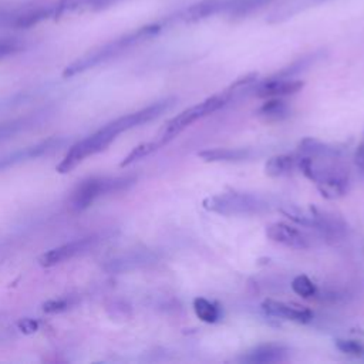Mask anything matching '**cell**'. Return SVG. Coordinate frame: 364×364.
Returning a JSON list of instances; mask_svg holds the SVG:
<instances>
[{"instance_id": "6da1fadb", "label": "cell", "mask_w": 364, "mask_h": 364, "mask_svg": "<svg viewBox=\"0 0 364 364\" xmlns=\"http://www.w3.org/2000/svg\"><path fill=\"white\" fill-rule=\"evenodd\" d=\"M165 24H166L165 21H155V23L145 24L139 28H135L134 31H129L127 34L117 37L115 40L105 43L104 46H101L98 48H94L92 51L81 55L80 58H77L75 61L68 64L63 71V77L64 78L74 77L77 74H81L87 70H91L100 64H104V63L121 55L127 50L159 34Z\"/></svg>"}, {"instance_id": "7a4b0ae2", "label": "cell", "mask_w": 364, "mask_h": 364, "mask_svg": "<svg viewBox=\"0 0 364 364\" xmlns=\"http://www.w3.org/2000/svg\"><path fill=\"white\" fill-rule=\"evenodd\" d=\"M230 97L232 95L225 90L220 94L212 95V97L206 98L205 101L183 109L182 112H179L178 115L171 118L168 122H165V125L158 132L155 142L158 144L159 148L164 146L165 144H168L171 139H173L178 134H181L183 129H186L189 125H192L198 119L222 108L230 100Z\"/></svg>"}, {"instance_id": "3957f363", "label": "cell", "mask_w": 364, "mask_h": 364, "mask_svg": "<svg viewBox=\"0 0 364 364\" xmlns=\"http://www.w3.org/2000/svg\"><path fill=\"white\" fill-rule=\"evenodd\" d=\"M202 206L213 213L232 216V215H255L264 212L269 205L267 202L253 193L229 191L220 192L203 199Z\"/></svg>"}, {"instance_id": "277c9868", "label": "cell", "mask_w": 364, "mask_h": 364, "mask_svg": "<svg viewBox=\"0 0 364 364\" xmlns=\"http://www.w3.org/2000/svg\"><path fill=\"white\" fill-rule=\"evenodd\" d=\"M119 134L114 129V127L108 122L94 134L85 136L84 139L75 142L64 155L61 162L57 165V172L68 173L71 172L78 164H81L85 158L92 156L111 145V142Z\"/></svg>"}, {"instance_id": "5b68a950", "label": "cell", "mask_w": 364, "mask_h": 364, "mask_svg": "<svg viewBox=\"0 0 364 364\" xmlns=\"http://www.w3.org/2000/svg\"><path fill=\"white\" fill-rule=\"evenodd\" d=\"M134 176H104V178H91L80 183L71 196V205L75 210H84L91 206L98 198L128 189L134 185Z\"/></svg>"}, {"instance_id": "8992f818", "label": "cell", "mask_w": 364, "mask_h": 364, "mask_svg": "<svg viewBox=\"0 0 364 364\" xmlns=\"http://www.w3.org/2000/svg\"><path fill=\"white\" fill-rule=\"evenodd\" d=\"M98 242H100L98 236H88V237L77 239V240L64 243L61 246L53 247V249L44 252L38 257V264L43 266V267L57 266V264H60V263H63L65 260H70V259H73L75 256L87 253L88 250L95 247Z\"/></svg>"}, {"instance_id": "52a82bcc", "label": "cell", "mask_w": 364, "mask_h": 364, "mask_svg": "<svg viewBox=\"0 0 364 364\" xmlns=\"http://www.w3.org/2000/svg\"><path fill=\"white\" fill-rule=\"evenodd\" d=\"M173 98H166V100H162V101H158L155 104H151L142 109H138L135 112H131V114H127V115H122L114 121H111V125L114 127V129L121 134V132H125L128 129H132L135 127H139V125H144L155 118H158L162 112H165L168 108L172 107V102Z\"/></svg>"}, {"instance_id": "ba28073f", "label": "cell", "mask_w": 364, "mask_h": 364, "mask_svg": "<svg viewBox=\"0 0 364 364\" xmlns=\"http://www.w3.org/2000/svg\"><path fill=\"white\" fill-rule=\"evenodd\" d=\"M61 144H63V139H60V138H48V139L41 141L38 144H34V145L17 149V151H14L11 154H7L4 156H0V172L9 169L11 166H16L18 164H23V162L36 159L38 156H43L44 154L51 152L53 149H55Z\"/></svg>"}, {"instance_id": "9c48e42d", "label": "cell", "mask_w": 364, "mask_h": 364, "mask_svg": "<svg viewBox=\"0 0 364 364\" xmlns=\"http://www.w3.org/2000/svg\"><path fill=\"white\" fill-rule=\"evenodd\" d=\"M304 87L301 80L293 78H280V77H269L263 81H257L253 90V94L257 98H272V97H286L299 92Z\"/></svg>"}, {"instance_id": "30bf717a", "label": "cell", "mask_w": 364, "mask_h": 364, "mask_svg": "<svg viewBox=\"0 0 364 364\" xmlns=\"http://www.w3.org/2000/svg\"><path fill=\"white\" fill-rule=\"evenodd\" d=\"M266 236L272 242L283 245L286 247H291V249H307L310 246L307 236L301 230L284 222H273L267 225Z\"/></svg>"}, {"instance_id": "8fae6325", "label": "cell", "mask_w": 364, "mask_h": 364, "mask_svg": "<svg viewBox=\"0 0 364 364\" xmlns=\"http://www.w3.org/2000/svg\"><path fill=\"white\" fill-rule=\"evenodd\" d=\"M243 0H200L185 11L186 21H199L219 13H232Z\"/></svg>"}, {"instance_id": "7c38bea8", "label": "cell", "mask_w": 364, "mask_h": 364, "mask_svg": "<svg viewBox=\"0 0 364 364\" xmlns=\"http://www.w3.org/2000/svg\"><path fill=\"white\" fill-rule=\"evenodd\" d=\"M262 309L264 310V313L267 316L283 318V320H290V321L301 323V324L309 323L313 318L311 310H309L306 307H300V306H294V304H289V303L277 301V300H272V299L264 300L262 304Z\"/></svg>"}, {"instance_id": "4fadbf2b", "label": "cell", "mask_w": 364, "mask_h": 364, "mask_svg": "<svg viewBox=\"0 0 364 364\" xmlns=\"http://www.w3.org/2000/svg\"><path fill=\"white\" fill-rule=\"evenodd\" d=\"M287 355H289L287 347L277 344V343H264V344H259L255 348H252L243 360L247 363L267 364V363L284 361L287 358Z\"/></svg>"}, {"instance_id": "5bb4252c", "label": "cell", "mask_w": 364, "mask_h": 364, "mask_svg": "<svg viewBox=\"0 0 364 364\" xmlns=\"http://www.w3.org/2000/svg\"><path fill=\"white\" fill-rule=\"evenodd\" d=\"M252 155L247 148H208L198 152V156L206 162H237Z\"/></svg>"}, {"instance_id": "9a60e30c", "label": "cell", "mask_w": 364, "mask_h": 364, "mask_svg": "<svg viewBox=\"0 0 364 364\" xmlns=\"http://www.w3.org/2000/svg\"><path fill=\"white\" fill-rule=\"evenodd\" d=\"M124 0H58L60 14L64 16L73 11H101L112 7Z\"/></svg>"}, {"instance_id": "2e32d148", "label": "cell", "mask_w": 364, "mask_h": 364, "mask_svg": "<svg viewBox=\"0 0 364 364\" xmlns=\"http://www.w3.org/2000/svg\"><path fill=\"white\" fill-rule=\"evenodd\" d=\"M299 166V156L290 154H280L270 156L264 164V173L272 178L289 175Z\"/></svg>"}, {"instance_id": "e0dca14e", "label": "cell", "mask_w": 364, "mask_h": 364, "mask_svg": "<svg viewBox=\"0 0 364 364\" xmlns=\"http://www.w3.org/2000/svg\"><path fill=\"white\" fill-rule=\"evenodd\" d=\"M145 262H148L146 255L134 252V253H127V255L118 256L115 259H111L109 262H107L104 269L108 273H121V272H128L131 269H135V267L144 264Z\"/></svg>"}, {"instance_id": "ac0fdd59", "label": "cell", "mask_w": 364, "mask_h": 364, "mask_svg": "<svg viewBox=\"0 0 364 364\" xmlns=\"http://www.w3.org/2000/svg\"><path fill=\"white\" fill-rule=\"evenodd\" d=\"M256 114L266 121H280L289 115V107L282 97H272L259 107Z\"/></svg>"}, {"instance_id": "d6986e66", "label": "cell", "mask_w": 364, "mask_h": 364, "mask_svg": "<svg viewBox=\"0 0 364 364\" xmlns=\"http://www.w3.org/2000/svg\"><path fill=\"white\" fill-rule=\"evenodd\" d=\"M317 185V189L320 191V193L327 198V199H337L343 195H346L347 189H348V176L346 175H340V176H334L326 181H321Z\"/></svg>"}, {"instance_id": "ffe728a7", "label": "cell", "mask_w": 364, "mask_h": 364, "mask_svg": "<svg viewBox=\"0 0 364 364\" xmlns=\"http://www.w3.org/2000/svg\"><path fill=\"white\" fill-rule=\"evenodd\" d=\"M324 55L323 51H314L310 54H306L303 57H300L299 60L293 61L291 64H289L287 67L282 68L280 71H277L274 74V77H280V78H293L294 75H297L299 73L307 70L310 65H313L317 60H320Z\"/></svg>"}, {"instance_id": "44dd1931", "label": "cell", "mask_w": 364, "mask_h": 364, "mask_svg": "<svg viewBox=\"0 0 364 364\" xmlns=\"http://www.w3.org/2000/svg\"><path fill=\"white\" fill-rule=\"evenodd\" d=\"M193 311L196 317L205 323H215L220 316L219 307L205 297L193 299Z\"/></svg>"}, {"instance_id": "7402d4cb", "label": "cell", "mask_w": 364, "mask_h": 364, "mask_svg": "<svg viewBox=\"0 0 364 364\" xmlns=\"http://www.w3.org/2000/svg\"><path fill=\"white\" fill-rule=\"evenodd\" d=\"M36 119H37L36 115L34 117L30 115V117H24V118H18V119H13V121L0 124V142L30 128L31 125L36 124Z\"/></svg>"}, {"instance_id": "603a6c76", "label": "cell", "mask_w": 364, "mask_h": 364, "mask_svg": "<svg viewBox=\"0 0 364 364\" xmlns=\"http://www.w3.org/2000/svg\"><path fill=\"white\" fill-rule=\"evenodd\" d=\"M158 149H159V146H158V144H156L155 141H149V142L139 144V145H136V146L121 161L119 165H121V166H128V165H131V164H134V162H136V161H139V159H142V158L151 155L152 152H155V151H158Z\"/></svg>"}, {"instance_id": "cb8c5ba5", "label": "cell", "mask_w": 364, "mask_h": 364, "mask_svg": "<svg viewBox=\"0 0 364 364\" xmlns=\"http://www.w3.org/2000/svg\"><path fill=\"white\" fill-rule=\"evenodd\" d=\"M291 289L293 291L300 296V297H304V299H309V297H313L316 293H317V289H316V284L304 274H299L293 279L291 282Z\"/></svg>"}, {"instance_id": "d4e9b609", "label": "cell", "mask_w": 364, "mask_h": 364, "mask_svg": "<svg viewBox=\"0 0 364 364\" xmlns=\"http://www.w3.org/2000/svg\"><path fill=\"white\" fill-rule=\"evenodd\" d=\"M273 0H243L232 13H229L232 17H246L252 14L253 11L262 9L263 6L269 4Z\"/></svg>"}, {"instance_id": "484cf974", "label": "cell", "mask_w": 364, "mask_h": 364, "mask_svg": "<svg viewBox=\"0 0 364 364\" xmlns=\"http://www.w3.org/2000/svg\"><path fill=\"white\" fill-rule=\"evenodd\" d=\"M24 48V43L16 37H3L0 38V60L13 55Z\"/></svg>"}, {"instance_id": "4316f807", "label": "cell", "mask_w": 364, "mask_h": 364, "mask_svg": "<svg viewBox=\"0 0 364 364\" xmlns=\"http://www.w3.org/2000/svg\"><path fill=\"white\" fill-rule=\"evenodd\" d=\"M336 347L348 355H354V357H361L364 355V347L363 344H360L358 341L354 340H344V338H338L336 340Z\"/></svg>"}, {"instance_id": "83f0119b", "label": "cell", "mask_w": 364, "mask_h": 364, "mask_svg": "<svg viewBox=\"0 0 364 364\" xmlns=\"http://www.w3.org/2000/svg\"><path fill=\"white\" fill-rule=\"evenodd\" d=\"M71 306V300L70 299H54V300H48L43 304V310L46 313H61L65 311L67 309H70Z\"/></svg>"}, {"instance_id": "f1b7e54d", "label": "cell", "mask_w": 364, "mask_h": 364, "mask_svg": "<svg viewBox=\"0 0 364 364\" xmlns=\"http://www.w3.org/2000/svg\"><path fill=\"white\" fill-rule=\"evenodd\" d=\"M17 327H18V330H20L21 333H24V334H33V333H36V331L38 330L40 324H38L37 320L27 317V318H21V320L17 323Z\"/></svg>"}, {"instance_id": "f546056e", "label": "cell", "mask_w": 364, "mask_h": 364, "mask_svg": "<svg viewBox=\"0 0 364 364\" xmlns=\"http://www.w3.org/2000/svg\"><path fill=\"white\" fill-rule=\"evenodd\" d=\"M323 1H327V0H290V6L294 13H299V11L304 10L306 7H310V6L323 3Z\"/></svg>"}, {"instance_id": "4dcf8cb0", "label": "cell", "mask_w": 364, "mask_h": 364, "mask_svg": "<svg viewBox=\"0 0 364 364\" xmlns=\"http://www.w3.org/2000/svg\"><path fill=\"white\" fill-rule=\"evenodd\" d=\"M354 162H355L357 168H360L361 171H364V135H363V139H361V142L358 144V146H357V149H355Z\"/></svg>"}]
</instances>
